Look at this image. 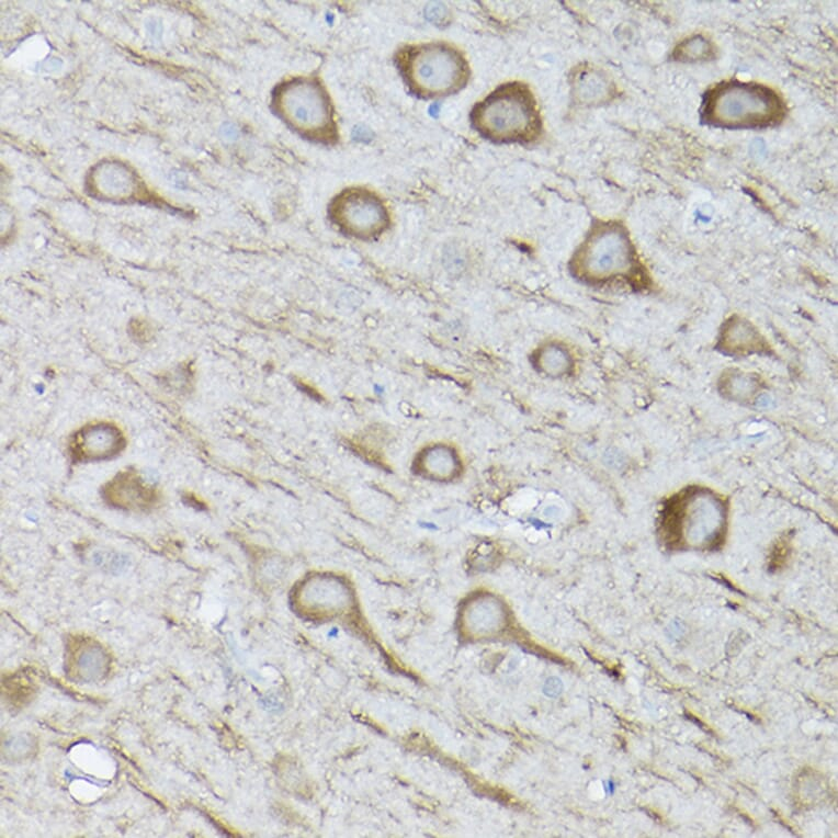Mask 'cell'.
Listing matches in <instances>:
<instances>
[{
    "instance_id": "6da1fadb",
    "label": "cell",
    "mask_w": 838,
    "mask_h": 838,
    "mask_svg": "<svg viewBox=\"0 0 838 838\" xmlns=\"http://www.w3.org/2000/svg\"><path fill=\"white\" fill-rule=\"evenodd\" d=\"M471 124L484 138L500 144H529L540 138L542 116L530 87L521 81L500 84L471 111Z\"/></svg>"
},
{
    "instance_id": "7a4b0ae2",
    "label": "cell",
    "mask_w": 838,
    "mask_h": 838,
    "mask_svg": "<svg viewBox=\"0 0 838 838\" xmlns=\"http://www.w3.org/2000/svg\"><path fill=\"white\" fill-rule=\"evenodd\" d=\"M411 92L422 98L456 93L465 87L471 70L463 53L443 42L405 47L397 58Z\"/></svg>"
},
{
    "instance_id": "3957f363",
    "label": "cell",
    "mask_w": 838,
    "mask_h": 838,
    "mask_svg": "<svg viewBox=\"0 0 838 838\" xmlns=\"http://www.w3.org/2000/svg\"><path fill=\"white\" fill-rule=\"evenodd\" d=\"M783 114L782 102L771 89L735 81L710 90L701 111L704 122L727 128L773 125L780 122Z\"/></svg>"
},
{
    "instance_id": "277c9868",
    "label": "cell",
    "mask_w": 838,
    "mask_h": 838,
    "mask_svg": "<svg viewBox=\"0 0 838 838\" xmlns=\"http://www.w3.org/2000/svg\"><path fill=\"white\" fill-rule=\"evenodd\" d=\"M273 106L288 126L310 139L327 141L335 137L331 102L321 83L297 77L281 83L273 93Z\"/></svg>"
},
{
    "instance_id": "5b68a950",
    "label": "cell",
    "mask_w": 838,
    "mask_h": 838,
    "mask_svg": "<svg viewBox=\"0 0 838 838\" xmlns=\"http://www.w3.org/2000/svg\"><path fill=\"white\" fill-rule=\"evenodd\" d=\"M634 251L622 226L604 223L596 226L571 259V270L586 281H604L623 276L632 269Z\"/></svg>"
},
{
    "instance_id": "8992f818",
    "label": "cell",
    "mask_w": 838,
    "mask_h": 838,
    "mask_svg": "<svg viewBox=\"0 0 838 838\" xmlns=\"http://www.w3.org/2000/svg\"><path fill=\"white\" fill-rule=\"evenodd\" d=\"M331 215L341 229L359 237L375 236L387 226L383 201L365 189H349L332 202Z\"/></svg>"
},
{
    "instance_id": "52a82bcc",
    "label": "cell",
    "mask_w": 838,
    "mask_h": 838,
    "mask_svg": "<svg viewBox=\"0 0 838 838\" xmlns=\"http://www.w3.org/2000/svg\"><path fill=\"white\" fill-rule=\"evenodd\" d=\"M123 444L122 433L115 427L101 423L82 429L75 437L72 452L78 460H103L120 452Z\"/></svg>"
},
{
    "instance_id": "ba28073f",
    "label": "cell",
    "mask_w": 838,
    "mask_h": 838,
    "mask_svg": "<svg viewBox=\"0 0 838 838\" xmlns=\"http://www.w3.org/2000/svg\"><path fill=\"white\" fill-rule=\"evenodd\" d=\"M105 494L111 503L122 508L146 507L154 499L151 489L129 473L122 474L112 480Z\"/></svg>"
},
{
    "instance_id": "9c48e42d",
    "label": "cell",
    "mask_w": 838,
    "mask_h": 838,
    "mask_svg": "<svg viewBox=\"0 0 838 838\" xmlns=\"http://www.w3.org/2000/svg\"><path fill=\"white\" fill-rule=\"evenodd\" d=\"M534 364L540 372L550 376L567 375L573 367L568 350L558 343L541 347L534 355Z\"/></svg>"
},
{
    "instance_id": "30bf717a",
    "label": "cell",
    "mask_w": 838,
    "mask_h": 838,
    "mask_svg": "<svg viewBox=\"0 0 838 838\" xmlns=\"http://www.w3.org/2000/svg\"><path fill=\"white\" fill-rule=\"evenodd\" d=\"M550 691V695H556L560 692V681L557 679H548L545 684V692Z\"/></svg>"
}]
</instances>
